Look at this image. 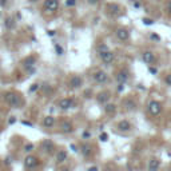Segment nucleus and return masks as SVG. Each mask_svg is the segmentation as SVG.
<instances>
[{
    "label": "nucleus",
    "mask_w": 171,
    "mask_h": 171,
    "mask_svg": "<svg viewBox=\"0 0 171 171\" xmlns=\"http://www.w3.org/2000/svg\"><path fill=\"white\" fill-rule=\"evenodd\" d=\"M4 99L11 107H19L21 103V99L19 95H16L15 92H8L4 95Z\"/></svg>",
    "instance_id": "1"
},
{
    "label": "nucleus",
    "mask_w": 171,
    "mask_h": 171,
    "mask_svg": "<svg viewBox=\"0 0 171 171\" xmlns=\"http://www.w3.org/2000/svg\"><path fill=\"white\" fill-rule=\"evenodd\" d=\"M99 58H100V60L103 61V64H111L112 61H114V52H111L110 50H107V51H104V52H102V53H99Z\"/></svg>",
    "instance_id": "2"
},
{
    "label": "nucleus",
    "mask_w": 171,
    "mask_h": 171,
    "mask_svg": "<svg viewBox=\"0 0 171 171\" xmlns=\"http://www.w3.org/2000/svg\"><path fill=\"white\" fill-rule=\"evenodd\" d=\"M148 111L151 115L156 116V115H159L160 111H162V106H160L159 102L152 100V102H150V104H148Z\"/></svg>",
    "instance_id": "3"
},
{
    "label": "nucleus",
    "mask_w": 171,
    "mask_h": 171,
    "mask_svg": "<svg viewBox=\"0 0 171 171\" xmlns=\"http://www.w3.org/2000/svg\"><path fill=\"white\" fill-rule=\"evenodd\" d=\"M59 8V0H45L44 1V10L48 12H55Z\"/></svg>",
    "instance_id": "4"
},
{
    "label": "nucleus",
    "mask_w": 171,
    "mask_h": 171,
    "mask_svg": "<svg viewBox=\"0 0 171 171\" xmlns=\"http://www.w3.org/2000/svg\"><path fill=\"white\" fill-rule=\"evenodd\" d=\"M94 80H95L96 83H106L107 80H108V75H107V72L99 69V71H96L95 74H94Z\"/></svg>",
    "instance_id": "5"
},
{
    "label": "nucleus",
    "mask_w": 171,
    "mask_h": 171,
    "mask_svg": "<svg viewBox=\"0 0 171 171\" xmlns=\"http://www.w3.org/2000/svg\"><path fill=\"white\" fill-rule=\"evenodd\" d=\"M37 163H39L37 158L32 156V155H28V156L26 158V160H24V166H26L27 168H34V167H36Z\"/></svg>",
    "instance_id": "6"
},
{
    "label": "nucleus",
    "mask_w": 171,
    "mask_h": 171,
    "mask_svg": "<svg viewBox=\"0 0 171 171\" xmlns=\"http://www.w3.org/2000/svg\"><path fill=\"white\" fill-rule=\"evenodd\" d=\"M59 107H60L61 110H68V108H72L74 107V100L69 98H66V99H61L60 102H59Z\"/></svg>",
    "instance_id": "7"
},
{
    "label": "nucleus",
    "mask_w": 171,
    "mask_h": 171,
    "mask_svg": "<svg viewBox=\"0 0 171 171\" xmlns=\"http://www.w3.org/2000/svg\"><path fill=\"white\" fill-rule=\"evenodd\" d=\"M116 36L119 40H127L130 37V32L126 28H118L116 29Z\"/></svg>",
    "instance_id": "8"
},
{
    "label": "nucleus",
    "mask_w": 171,
    "mask_h": 171,
    "mask_svg": "<svg viewBox=\"0 0 171 171\" xmlns=\"http://www.w3.org/2000/svg\"><path fill=\"white\" fill-rule=\"evenodd\" d=\"M142 59H143V61H144V63H147V64H151L152 61L155 60V56H154V53H152L151 51H144V52H143V55H142Z\"/></svg>",
    "instance_id": "9"
},
{
    "label": "nucleus",
    "mask_w": 171,
    "mask_h": 171,
    "mask_svg": "<svg viewBox=\"0 0 171 171\" xmlns=\"http://www.w3.org/2000/svg\"><path fill=\"white\" fill-rule=\"evenodd\" d=\"M82 84H83V80H82V77L77 76V75L72 76L71 80H69V86H71L72 88H79Z\"/></svg>",
    "instance_id": "10"
},
{
    "label": "nucleus",
    "mask_w": 171,
    "mask_h": 171,
    "mask_svg": "<svg viewBox=\"0 0 171 171\" xmlns=\"http://www.w3.org/2000/svg\"><path fill=\"white\" fill-rule=\"evenodd\" d=\"M116 80L119 83H126L128 80V72L126 71V69H122V71H119L116 74Z\"/></svg>",
    "instance_id": "11"
},
{
    "label": "nucleus",
    "mask_w": 171,
    "mask_h": 171,
    "mask_svg": "<svg viewBox=\"0 0 171 171\" xmlns=\"http://www.w3.org/2000/svg\"><path fill=\"white\" fill-rule=\"evenodd\" d=\"M42 148L44 150L47 154H51V152L53 151V143L51 140H44L42 143Z\"/></svg>",
    "instance_id": "12"
},
{
    "label": "nucleus",
    "mask_w": 171,
    "mask_h": 171,
    "mask_svg": "<svg viewBox=\"0 0 171 171\" xmlns=\"http://www.w3.org/2000/svg\"><path fill=\"white\" fill-rule=\"evenodd\" d=\"M96 99H98L99 103H107V102H108V99H110V92H100V94H98Z\"/></svg>",
    "instance_id": "13"
},
{
    "label": "nucleus",
    "mask_w": 171,
    "mask_h": 171,
    "mask_svg": "<svg viewBox=\"0 0 171 171\" xmlns=\"http://www.w3.org/2000/svg\"><path fill=\"white\" fill-rule=\"evenodd\" d=\"M118 128H119L120 131H128V130H131V124L127 120H122V122L118 123Z\"/></svg>",
    "instance_id": "14"
},
{
    "label": "nucleus",
    "mask_w": 171,
    "mask_h": 171,
    "mask_svg": "<svg viewBox=\"0 0 171 171\" xmlns=\"http://www.w3.org/2000/svg\"><path fill=\"white\" fill-rule=\"evenodd\" d=\"M55 124V119H53V116H45L44 119H43V126L47 128L52 127V126Z\"/></svg>",
    "instance_id": "15"
},
{
    "label": "nucleus",
    "mask_w": 171,
    "mask_h": 171,
    "mask_svg": "<svg viewBox=\"0 0 171 171\" xmlns=\"http://www.w3.org/2000/svg\"><path fill=\"white\" fill-rule=\"evenodd\" d=\"M34 64H35V59L34 58H27L26 60L23 61V66H24V68H26V69H31L32 67H34Z\"/></svg>",
    "instance_id": "16"
},
{
    "label": "nucleus",
    "mask_w": 171,
    "mask_h": 171,
    "mask_svg": "<svg viewBox=\"0 0 171 171\" xmlns=\"http://www.w3.org/2000/svg\"><path fill=\"white\" fill-rule=\"evenodd\" d=\"M61 131H63V132H66V134H69V132H72V131H74V127H72L71 123L64 122L63 124H61Z\"/></svg>",
    "instance_id": "17"
},
{
    "label": "nucleus",
    "mask_w": 171,
    "mask_h": 171,
    "mask_svg": "<svg viewBox=\"0 0 171 171\" xmlns=\"http://www.w3.org/2000/svg\"><path fill=\"white\" fill-rule=\"evenodd\" d=\"M67 159V152L66 151H59L56 155V163H63Z\"/></svg>",
    "instance_id": "18"
},
{
    "label": "nucleus",
    "mask_w": 171,
    "mask_h": 171,
    "mask_svg": "<svg viewBox=\"0 0 171 171\" xmlns=\"http://www.w3.org/2000/svg\"><path fill=\"white\" fill-rule=\"evenodd\" d=\"M159 160H156V159H151L150 160V163H148V170H151V171H154V170H158L159 168Z\"/></svg>",
    "instance_id": "19"
},
{
    "label": "nucleus",
    "mask_w": 171,
    "mask_h": 171,
    "mask_svg": "<svg viewBox=\"0 0 171 171\" xmlns=\"http://www.w3.org/2000/svg\"><path fill=\"white\" fill-rule=\"evenodd\" d=\"M124 106H126V108H127V110H134V108H135V102L131 100V99H128V100L124 102Z\"/></svg>",
    "instance_id": "20"
},
{
    "label": "nucleus",
    "mask_w": 171,
    "mask_h": 171,
    "mask_svg": "<svg viewBox=\"0 0 171 171\" xmlns=\"http://www.w3.org/2000/svg\"><path fill=\"white\" fill-rule=\"evenodd\" d=\"M82 150H83V155H84V156H90V154H91V147L88 146V144H87V146L84 144V146L82 147Z\"/></svg>",
    "instance_id": "21"
},
{
    "label": "nucleus",
    "mask_w": 171,
    "mask_h": 171,
    "mask_svg": "<svg viewBox=\"0 0 171 171\" xmlns=\"http://www.w3.org/2000/svg\"><path fill=\"white\" fill-rule=\"evenodd\" d=\"M5 27H7L8 29H10V28H13V27H15V21H13V19L8 18L7 20H5Z\"/></svg>",
    "instance_id": "22"
},
{
    "label": "nucleus",
    "mask_w": 171,
    "mask_h": 171,
    "mask_svg": "<svg viewBox=\"0 0 171 171\" xmlns=\"http://www.w3.org/2000/svg\"><path fill=\"white\" fill-rule=\"evenodd\" d=\"M106 112L107 114H112L115 111V104H106Z\"/></svg>",
    "instance_id": "23"
},
{
    "label": "nucleus",
    "mask_w": 171,
    "mask_h": 171,
    "mask_svg": "<svg viewBox=\"0 0 171 171\" xmlns=\"http://www.w3.org/2000/svg\"><path fill=\"white\" fill-rule=\"evenodd\" d=\"M108 50V48H107V45H104V44H100L98 47V52L99 53H102V52H104V51H107Z\"/></svg>",
    "instance_id": "24"
},
{
    "label": "nucleus",
    "mask_w": 171,
    "mask_h": 171,
    "mask_svg": "<svg viewBox=\"0 0 171 171\" xmlns=\"http://www.w3.org/2000/svg\"><path fill=\"white\" fill-rule=\"evenodd\" d=\"M99 139H100L102 142H107V139H108V135H107V132H102L100 136H99Z\"/></svg>",
    "instance_id": "25"
},
{
    "label": "nucleus",
    "mask_w": 171,
    "mask_h": 171,
    "mask_svg": "<svg viewBox=\"0 0 171 171\" xmlns=\"http://www.w3.org/2000/svg\"><path fill=\"white\" fill-rule=\"evenodd\" d=\"M143 23L146 24V26H151V24L154 23V20H152V19H147V18H144V19H143Z\"/></svg>",
    "instance_id": "26"
},
{
    "label": "nucleus",
    "mask_w": 171,
    "mask_h": 171,
    "mask_svg": "<svg viewBox=\"0 0 171 171\" xmlns=\"http://www.w3.org/2000/svg\"><path fill=\"white\" fill-rule=\"evenodd\" d=\"M55 48H56V52H58V55H63V50H61L60 45L56 44V45H55Z\"/></svg>",
    "instance_id": "27"
},
{
    "label": "nucleus",
    "mask_w": 171,
    "mask_h": 171,
    "mask_svg": "<svg viewBox=\"0 0 171 171\" xmlns=\"http://www.w3.org/2000/svg\"><path fill=\"white\" fill-rule=\"evenodd\" d=\"M66 4L68 5V7H72V5H75V4H76V0H67V1H66Z\"/></svg>",
    "instance_id": "28"
},
{
    "label": "nucleus",
    "mask_w": 171,
    "mask_h": 171,
    "mask_svg": "<svg viewBox=\"0 0 171 171\" xmlns=\"http://www.w3.org/2000/svg\"><path fill=\"white\" fill-rule=\"evenodd\" d=\"M164 82H166V84H168V86H171V74H170V75H167V76H166V79H164Z\"/></svg>",
    "instance_id": "29"
},
{
    "label": "nucleus",
    "mask_w": 171,
    "mask_h": 171,
    "mask_svg": "<svg viewBox=\"0 0 171 171\" xmlns=\"http://www.w3.org/2000/svg\"><path fill=\"white\" fill-rule=\"evenodd\" d=\"M32 150H34V144H27V146H26V151L27 152H31Z\"/></svg>",
    "instance_id": "30"
},
{
    "label": "nucleus",
    "mask_w": 171,
    "mask_h": 171,
    "mask_svg": "<svg viewBox=\"0 0 171 171\" xmlns=\"http://www.w3.org/2000/svg\"><path fill=\"white\" fill-rule=\"evenodd\" d=\"M37 87H39V86H37V84H34L31 88H29V91H31V92H35V91L37 90Z\"/></svg>",
    "instance_id": "31"
},
{
    "label": "nucleus",
    "mask_w": 171,
    "mask_h": 171,
    "mask_svg": "<svg viewBox=\"0 0 171 171\" xmlns=\"http://www.w3.org/2000/svg\"><path fill=\"white\" fill-rule=\"evenodd\" d=\"M148 69H150V72H151V74H154V75L158 72V69H156V68H154V67H150Z\"/></svg>",
    "instance_id": "32"
},
{
    "label": "nucleus",
    "mask_w": 171,
    "mask_h": 171,
    "mask_svg": "<svg viewBox=\"0 0 171 171\" xmlns=\"http://www.w3.org/2000/svg\"><path fill=\"white\" fill-rule=\"evenodd\" d=\"M151 37H152V39H155V40H160V37L158 36V35H155V34H152V35H151Z\"/></svg>",
    "instance_id": "33"
},
{
    "label": "nucleus",
    "mask_w": 171,
    "mask_h": 171,
    "mask_svg": "<svg viewBox=\"0 0 171 171\" xmlns=\"http://www.w3.org/2000/svg\"><path fill=\"white\" fill-rule=\"evenodd\" d=\"M88 3H90V4H96V3L99 1V0H87Z\"/></svg>",
    "instance_id": "34"
},
{
    "label": "nucleus",
    "mask_w": 171,
    "mask_h": 171,
    "mask_svg": "<svg viewBox=\"0 0 171 171\" xmlns=\"http://www.w3.org/2000/svg\"><path fill=\"white\" fill-rule=\"evenodd\" d=\"M83 136H84V138H88V136H90V132H84V134H83Z\"/></svg>",
    "instance_id": "35"
},
{
    "label": "nucleus",
    "mask_w": 171,
    "mask_h": 171,
    "mask_svg": "<svg viewBox=\"0 0 171 171\" xmlns=\"http://www.w3.org/2000/svg\"><path fill=\"white\" fill-rule=\"evenodd\" d=\"M168 11H170V13H171V1L168 3Z\"/></svg>",
    "instance_id": "36"
},
{
    "label": "nucleus",
    "mask_w": 171,
    "mask_h": 171,
    "mask_svg": "<svg viewBox=\"0 0 171 171\" xmlns=\"http://www.w3.org/2000/svg\"><path fill=\"white\" fill-rule=\"evenodd\" d=\"M1 5H5V0H1Z\"/></svg>",
    "instance_id": "37"
},
{
    "label": "nucleus",
    "mask_w": 171,
    "mask_h": 171,
    "mask_svg": "<svg viewBox=\"0 0 171 171\" xmlns=\"http://www.w3.org/2000/svg\"><path fill=\"white\" fill-rule=\"evenodd\" d=\"M29 1H37V0H29Z\"/></svg>",
    "instance_id": "38"
},
{
    "label": "nucleus",
    "mask_w": 171,
    "mask_h": 171,
    "mask_svg": "<svg viewBox=\"0 0 171 171\" xmlns=\"http://www.w3.org/2000/svg\"><path fill=\"white\" fill-rule=\"evenodd\" d=\"M131 1H138V0H131Z\"/></svg>",
    "instance_id": "39"
}]
</instances>
